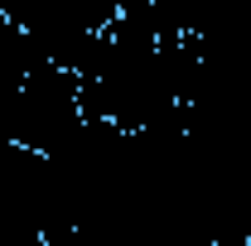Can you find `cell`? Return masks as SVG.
Here are the masks:
<instances>
[{
    "label": "cell",
    "instance_id": "obj_1",
    "mask_svg": "<svg viewBox=\"0 0 251 246\" xmlns=\"http://www.w3.org/2000/svg\"><path fill=\"white\" fill-rule=\"evenodd\" d=\"M0 116H5L10 140L20 150H34V154H53L68 135H77V125L87 121L82 106H77V77L63 73V68H44L25 87L0 92Z\"/></svg>",
    "mask_w": 251,
    "mask_h": 246
}]
</instances>
